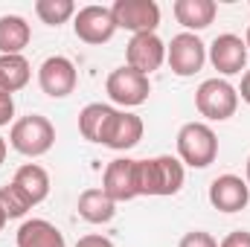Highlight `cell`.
Returning <instances> with one entry per match:
<instances>
[{"mask_svg": "<svg viewBox=\"0 0 250 247\" xmlns=\"http://www.w3.org/2000/svg\"><path fill=\"white\" fill-rule=\"evenodd\" d=\"M184 181H187L184 163L172 154L137 160V195L169 198L184 189Z\"/></svg>", "mask_w": 250, "mask_h": 247, "instance_id": "obj_1", "label": "cell"}, {"mask_svg": "<svg viewBox=\"0 0 250 247\" xmlns=\"http://www.w3.org/2000/svg\"><path fill=\"white\" fill-rule=\"evenodd\" d=\"M218 157V137L207 123H187L178 131V160L189 169H207Z\"/></svg>", "mask_w": 250, "mask_h": 247, "instance_id": "obj_2", "label": "cell"}, {"mask_svg": "<svg viewBox=\"0 0 250 247\" xmlns=\"http://www.w3.org/2000/svg\"><path fill=\"white\" fill-rule=\"evenodd\" d=\"M53 143H56V125L41 114H29L12 123L9 145L23 157H41L53 148Z\"/></svg>", "mask_w": 250, "mask_h": 247, "instance_id": "obj_3", "label": "cell"}, {"mask_svg": "<svg viewBox=\"0 0 250 247\" xmlns=\"http://www.w3.org/2000/svg\"><path fill=\"white\" fill-rule=\"evenodd\" d=\"M195 108L209 123H224L239 111V90L227 79H207L195 90Z\"/></svg>", "mask_w": 250, "mask_h": 247, "instance_id": "obj_4", "label": "cell"}, {"mask_svg": "<svg viewBox=\"0 0 250 247\" xmlns=\"http://www.w3.org/2000/svg\"><path fill=\"white\" fill-rule=\"evenodd\" d=\"M105 93H108V99L114 102V105H120V108H137V105H143L146 99H148V93H151V82H148V76H143V73H137V70H131L128 64L125 67H117V70H111V76H108V82H105Z\"/></svg>", "mask_w": 250, "mask_h": 247, "instance_id": "obj_5", "label": "cell"}, {"mask_svg": "<svg viewBox=\"0 0 250 247\" xmlns=\"http://www.w3.org/2000/svg\"><path fill=\"white\" fill-rule=\"evenodd\" d=\"M166 64L172 67L175 76L189 79L204 70L207 64V44L195 32H181L166 44Z\"/></svg>", "mask_w": 250, "mask_h": 247, "instance_id": "obj_6", "label": "cell"}, {"mask_svg": "<svg viewBox=\"0 0 250 247\" xmlns=\"http://www.w3.org/2000/svg\"><path fill=\"white\" fill-rule=\"evenodd\" d=\"M73 32L84 44H93V47L108 44L117 35V21H114L111 6H96V3L82 6L73 18Z\"/></svg>", "mask_w": 250, "mask_h": 247, "instance_id": "obj_7", "label": "cell"}, {"mask_svg": "<svg viewBox=\"0 0 250 247\" xmlns=\"http://www.w3.org/2000/svg\"><path fill=\"white\" fill-rule=\"evenodd\" d=\"M117 29H128L131 35L157 32L160 26V6L154 0H117L111 6Z\"/></svg>", "mask_w": 250, "mask_h": 247, "instance_id": "obj_8", "label": "cell"}, {"mask_svg": "<svg viewBox=\"0 0 250 247\" xmlns=\"http://www.w3.org/2000/svg\"><path fill=\"white\" fill-rule=\"evenodd\" d=\"M38 84L50 99H64L76 90L79 84V73L76 64L70 62L67 56H50L44 59V64L38 67Z\"/></svg>", "mask_w": 250, "mask_h": 247, "instance_id": "obj_9", "label": "cell"}, {"mask_svg": "<svg viewBox=\"0 0 250 247\" xmlns=\"http://www.w3.org/2000/svg\"><path fill=\"white\" fill-rule=\"evenodd\" d=\"M125 62L131 70L151 76L154 70H160L166 62V44L160 41L157 32H143V35H131L128 47H125Z\"/></svg>", "mask_w": 250, "mask_h": 247, "instance_id": "obj_10", "label": "cell"}, {"mask_svg": "<svg viewBox=\"0 0 250 247\" xmlns=\"http://www.w3.org/2000/svg\"><path fill=\"white\" fill-rule=\"evenodd\" d=\"M248 44L245 38L233 35V32H224V35H215V41L207 47V59L209 64L221 73V76H236L245 70L248 64Z\"/></svg>", "mask_w": 250, "mask_h": 247, "instance_id": "obj_11", "label": "cell"}, {"mask_svg": "<svg viewBox=\"0 0 250 247\" xmlns=\"http://www.w3.org/2000/svg\"><path fill=\"white\" fill-rule=\"evenodd\" d=\"M102 192H105L114 204L140 198V195H137V160H131V157H117V160H111V163L105 166V175H102Z\"/></svg>", "mask_w": 250, "mask_h": 247, "instance_id": "obj_12", "label": "cell"}, {"mask_svg": "<svg viewBox=\"0 0 250 247\" xmlns=\"http://www.w3.org/2000/svg\"><path fill=\"white\" fill-rule=\"evenodd\" d=\"M250 201V186L239 175H218L209 184V204L218 212H242Z\"/></svg>", "mask_w": 250, "mask_h": 247, "instance_id": "obj_13", "label": "cell"}, {"mask_svg": "<svg viewBox=\"0 0 250 247\" xmlns=\"http://www.w3.org/2000/svg\"><path fill=\"white\" fill-rule=\"evenodd\" d=\"M143 131H146V125H143V120H140L137 114H131V111H117L114 120H111V125H108V131H105L102 145H108V148H114V151H128V148H134V145L143 140Z\"/></svg>", "mask_w": 250, "mask_h": 247, "instance_id": "obj_14", "label": "cell"}, {"mask_svg": "<svg viewBox=\"0 0 250 247\" xmlns=\"http://www.w3.org/2000/svg\"><path fill=\"white\" fill-rule=\"evenodd\" d=\"M172 12H175L178 23H181L187 32H195V35H198L201 29H207V26L215 21L218 6H215V0H175Z\"/></svg>", "mask_w": 250, "mask_h": 247, "instance_id": "obj_15", "label": "cell"}, {"mask_svg": "<svg viewBox=\"0 0 250 247\" xmlns=\"http://www.w3.org/2000/svg\"><path fill=\"white\" fill-rule=\"evenodd\" d=\"M18 247H67L64 233L47 218H29L18 227Z\"/></svg>", "mask_w": 250, "mask_h": 247, "instance_id": "obj_16", "label": "cell"}, {"mask_svg": "<svg viewBox=\"0 0 250 247\" xmlns=\"http://www.w3.org/2000/svg\"><path fill=\"white\" fill-rule=\"evenodd\" d=\"M29 41H32V29H29L26 18H21V15L0 18V56H23Z\"/></svg>", "mask_w": 250, "mask_h": 247, "instance_id": "obj_17", "label": "cell"}, {"mask_svg": "<svg viewBox=\"0 0 250 247\" xmlns=\"http://www.w3.org/2000/svg\"><path fill=\"white\" fill-rule=\"evenodd\" d=\"M117 108L114 105H105V102H90L82 108L79 114V134L87 140V143H102L105 140V131L114 120Z\"/></svg>", "mask_w": 250, "mask_h": 247, "instance_id": "obj_18", "label": "cell"}, {"mask_svg": "<svg viewBox=\"0 0 250 247\" xmlns=\"http://www.w3.org/2000/svg\"><path fill=\"white\" fill-rule=\"evenodd\" d=\"M76 209H79V215L87 221V224H108V221H114V215H117V204L102 192V186L96 189H84L82 195H79V204H76Z\"/></svg>", "mask_w": 250, "mask_h": 247, "instance_id": "obj_19", "label": "cell"}, {"mask_svg": "<svg viewBox=\"0 0 250 247\" xmlns=\"http://www.w3.org/2000/svg\"><path fill=\"white\" fill-rule=\"evenodd\" d=\"M12 184L26 195V201H29L32 206L41 204V201L50 195V175H47V169L38 166V163H26V166H21V169L15 172V178H12Z\"/></svg>", "mask_w": 250, "mask_h": 247, "instance_id": "obj_20", "label": "cell"}, {"mask_svg": "<svg viewBox=\"0 0 250 247\" xmlns=\"http://www.w3.org/2000/svg\"><path fill=\"white\" fill-rule=\"evenodd\" d=\"M0 76L9 87V93H18L29 84L32 79V67L23 56H0Z\"/></svg>", "mask_w": 250, "mask_h": 247, "instance_id": "obj_21", "label": "cell"}, {"mask_svg": "<svg viewBox=\"0 0 250 247\" xmlns=\"http://www.w3.org/2000/svg\"><path fill=\"white\" fill-rule=\"evenodd\" d=\"M76 3L73 0H38L35 3V15L41 18V23L47 26H62L70 18H76Z\"/></svg>", "mask_w": 250, "mask_h": 247, "instance_id": "obj_22", "label": "cell"}, {"mask_svg": "<svg viewBox=\"0 0 250 247\" xmlns=\"http://www.w3.org/2000/svg\"><path fill=\"white\" fill-rule=\"evenodd\" d=\"M0 209H3L6 218H23L32 209V204L26 201V195L18 186L9 184V186H0Z\"/></svg>", "mask_w": 250, "mask_h": 247, "instance_id": "obj_23", "label": "cell"}, {"mask_svg": "<svg viewBox=\"0 0 250 247\" xmlns=\"http://www.w3.org/2000/svg\"><path fill=\"white\" fill-rule=\"evenodd\" d=\"M178 247H218V242H215L209 233H204V230H192V233H187V236L181 239Z\"/></svg>", "mask_w": 250, "mask_h": 247, "instance_id": "obj_24", "label": "cell"}, {"mask_svg": "<svg viewBox=\"0 0 250 247\" xmlns=\"http://www.w3.org/2000/svg\"><path fill=\"white\" fill-rule=\"evenodd\" d=\"M218 247H250V230H233V233H227Z\"/></svg>", "mask_w": 250, "mask_h": 247, "instance_id": "obj_25", "label": "cell"}, {"mask_svg": "<svg viewBox=\"0 0 250 247\" xmlns=\"http://www.w3.org/2000/svg\"><path fill=\"white\" fill-rule=\"evenodd\" d=\"M76 247H114L111 239H105V236H99V233H90V236H82Z\"/></svg>", "mask_w": 250, "mask_h": 247, "instance_id": "obj_26", "label": "cell"}, {"mask_svg": "<svg viewBox=\"0 0 250 247\" xmlns=\"http://www.w3.org/2000/svg\"><path fill=\"white\" fill-rule=\"evenodd\" d=\"M12 120H15V99L6 96V99H0V128L9 125Z\"/></svg>", "mask_w": 250, "mask_h": 247, "instance_id": "obj_27", "label": "cell"}, {"mask_svg": "<svg viewBox=\"0 0 250 247\" xmlns=\"http://www.w3.org/2000/svg\"><path fill=\"white\" fill-rule=\"evenodd\" d=\"M236 90H239V99L250 105V70H245V76H242V87H236Z\"/></svg>", "mask_w": 250, "mask_h": 247, "instance_id": "obj_28", "label": "cell"}, {"mask_svg": "<svg viewBox=\"0 0 250 247\" xmlns=\"http://www.w3.org/2000/svg\"><path fill=\"white\" fill-rule=\"evenodd\" d=\"M6 151H9V145H6V137H0V166H3V160H6Z\"/></svg>", "mask_w": 250, "mask_h": 247, "instance_id": "obj_29", "label": "cell"}, {"mask_svg": "<svg viewBox=\"0 0 250 247\" xmlns=\"http://www.w3.org/2000/svg\"><path fill=\"white\" fill-rule=\"evenodd\" d=\"M6 96H12V93H9V87H6V82H3V76H0V99H6Z\"/></svg>", "mask_w": 250, "mask_h": 247, "instance_id": "obj_30", "label": "cell"}, {"mask_svg": "<svg viewBox=\"0 0 250 247\" xmlns=\"http://www.w3.org/2000/svg\"><path fill=\"white\" fill-rule=\"evenodd\" d=\"M245 181H248V186H250V157H248V163H245Z\"/></svg>", "mask_w": 250, "mask_h": 247, "instance_id": "obj_31", "label": "cell"}, {"mask_svg": "<svg viewBox=\"0 0 250 247\" xmlns=\"http://www.w3.org/2000/svg\"><path fill=\"white\" fill-rule=\"evenodd\" d=\"M6 221H9V218H6V215H3V209H0V233H3V227H6Z\"/></svg>", "mask_w": 250, "mask_h": 247, "instance_id": "obj_32", "label": "cell"}, {"mask_svg": "<svg viewBox=\"0 0 250 247\" xmlns=\"http://www.w3.org/2000/svg\"><path fill=\"white\" fill-rule=\"evenodd\" d=\"M245 44H248V50H250V26H248V38H245Z\"/></svg>", "mask_w": 250, "mask_h": 247, "instance_id": "obj_33", "label": "cell"}]
</instances>
